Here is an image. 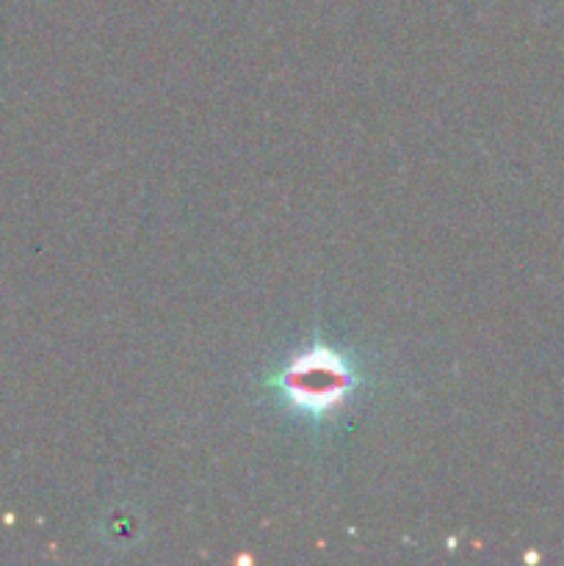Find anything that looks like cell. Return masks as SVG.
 Here are the masks:
<instances>
[{
  "label": "cell",
  "mask_w": 564,
  "mask_h": 566,
  "mask_svg": "<svg viewBox=\"0 0 564 566\" xmlns=\"http://www.w3.org/2000/svg\"><path fill=\"white\" fill-rule=\"evenodd\" d=\"M357 385V368L330 346L307 348L269 379V387H274L285 407L318 420L341 409Z\"/></svg>",
  "instance_id": "6da1fadb"
}]
</instances>
